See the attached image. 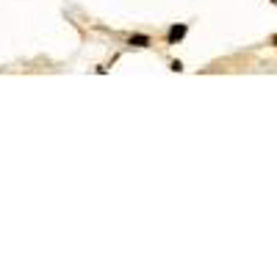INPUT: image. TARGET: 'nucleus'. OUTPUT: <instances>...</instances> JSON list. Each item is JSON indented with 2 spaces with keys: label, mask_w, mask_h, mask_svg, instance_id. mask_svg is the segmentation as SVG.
Segmentation results:
<instances>
[{
  "label": "nucleus",
  "mask_w": 277,
  "mask_h": 277,
  "mask_svg": "<svg viewBox=\"0 0 277 277\" xmlns=\"http://www.w3.org/2000/svg\"><path fill=\"white\" fill-rule=\"evenodd\" d=\"M183 36H186V25H175V28L169 30V42H172V44L180 42Z\"/></svg>",
  "instance_id": "nucleus-1"
},
{
  "label": "nucleus",
  "mask_w": 277,
  "mask_h": 277,
  "mask_svg": "<svg viewBox=\"0 0 277 277\" xmlns=\"http://www.w3.org/2000/svg\"><path fill=\"white\" fill-rule=\"evenodd\" d=\"M130 44H136V48H147L150 39H147V36H130Z\"/></svg>",
  "instance_id": "nucleus-2"
}]
</instances>
